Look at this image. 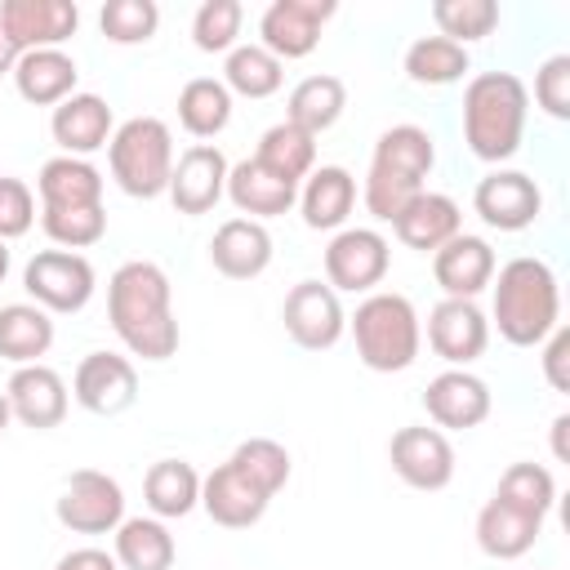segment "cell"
<instances>
[{"instance_id":"obj_7","label":"cell","mask_w":570,"mask_h":570,"mask_svg":"<svg viewBox=\"0 0 570 570\" xmlns=\"http://www.w3.org/2000/svg\"><path fill=\"white\" fill-rule=\"evenodd\" d=\"M392 267V245L374 227H343L325 245V285L334 294H374Z\"/></svg>"},{"instance_id":"obj_35","label":"cell","mask_w":570,"mask_h":570,"mask_svg":"<svg viewBox=\"0 0 570 570\" xmlns=\"http://www.w3.org/2000/svg\"><path fill=\"white\" fill-rule=\"evenodd\" d=\"M472 71V53L445 36H419L410 49H405V76L423 89H445V85H459L463 76Z\"/></svg>"},{"instance_id":"obj_12","label":"cell","mask_w":570,"mask_h":570,"mask_svg":"<svg viewBox=\"0 0 570 570\" xmlns=\"http://www.w3.org/2000/svg\"><path fill=\"white\" fill-rule=\"evenodd\" d=\"M428 347L450 370H468L490 347V316L476 307V298H441L428 312Z\"/></svg>"},{"instance_id":"obj_9","label":"cell","mask_w":570,"mask_h":570,"mask_svg":"<svg viewBox=\"0 0 570 570\" xmlns=\"http://www.w3.org/2000/svg\"><path fill=\"white\" fill-rule=\"evenodd\" d=\"M281 321H285V334L303 352H330L347 334V312H343L338 294L325 281H298L285 294Z\"/></svg>"},{"instance_id":"obj_10","label":"cell","mask_w":570,"mask_h":570,"mask_svg":"<svg viewBox=\"0 0 570 570\" xmlns=\"http://www.w3.org/2000/svg\"><path fill=\"white\" fill-rule=\"evenodd\" d=\"M334 0H272L258 18V45L281 62L307 58L321 45V27L334 18Z\"/></svg>"},{"instance_id":"obj_28","label":"cell","mask_w":570,"mask_h":570,"mask_svg":"<svg viewBox=\"0 0 570 570\" xmlns=\"http://www.w3.org/2000/svg\"><path fill=\"white\" fill-rule=\"evenodd\" d=\"M543 534V521L539 517H525L517 508H508L503 499H485L481 512H476V548L494 561H517L525 557Z\"/></svg>"},{"instance_id":"obj_19","label":"cell","mask_w":570,"mask_h":570,"mask_svg":"<svg viewBox=\"0 0 570 570\" xmlns=\"http://www.w3.org/2000/svg\"><path fill=\"white\" fill-rule=\"evenodd\" d=\"M267 503H272V494L258 490L232 459L218 463L209 476H200V508L223 530H249V525H258L263 512H267Z\"/></svg>"},{"instance_id":"obj_5","label":"cell","mask_w":570,"mask_h":570,"mask_svg":"<svg viewBox=\"0 0 570 570\" xmlns=\"http://www.w3.org/2000/svg\"><path fill=\"white\" fill-rule=\"evenodd\" d=\"M107 169L116 187L134 200H156L169 191L174 174V134L160 116H129L107 142Z\"/></svg>"},{"instance_id":"obj_47","label":"cell","mask_w":570,"mask_h":570,"mask_svg":"<svg viewBox=\"0 0 570 570\" xmlns=\"http://www.w3.org/2000/svg\"><path fill=\"white\" fill-rule=\"evenodd\" d=\"M53 570H120V566H116V557L107 548H71V552L58 557Z\"/></svg>"},{"instance_id":"obj_31","label":"cell","mask_w":570,"mask_h":570,"mask_svg":"<svg viewBox=\"0 0 570 570\" xmlns=\"http://www.w3.org/2000/svg\"><path fill=\"white\" fill-rule=\"evenodd\" d=\"M343 107H347V85H343L338 76L321 71V76H303V80L289 89V98H285V120L316 138V134H325V129L338 125Z\"/></svg>"},{"instance_id":"obj_15","label":"cell","mask_w":570,"mask_h":570,"mask_svg":"<svg viewBox=\"0 0 570 570\" xmlns=\"http://www.w3.org/2000/svg\"><path fill=\"white\" fill-rule=\"evenodd\" d=\"M423 410L436 428H450V432H468V428H481L494 410V396H490V383L472 370H441L436 379H428L423 387Z\"/></svg>"},{"instance_id":"obj_43","label":"cell","mask_w":570,"mask_h":570,"mask_svg":"<svg viewBox=\"0 0 570 570\" xmlns=\"http://www.w3.org/2000/svg\"><path fill=\"white\" fill-rule=\"evenodd\" d=\"M240 22H245L240 0H205L191 13V45L200 53H232L236 36H240Z\"/></svg>"},{"instance_id":"obj_8","label":"cell","mask_w":570,"mask_h":570,"mask_svg":"<svg viewBox=\"0 0 570 570\" xmlns=\"http://www.w3.org/2000/svg\"><path fill=\"white\" fill-rule=\"evenodd\" d=\"M53 517L71 534H111L125 521V490L98 468H76L53 503Z\"/></svg>"},{"instance_id":"obj_50","label":"cell","mask_w":570,"mask_h":570,"mask_svg":"<svg viewBox=\"0 0 570 570\" xmlns=\"http://www.w3.org/2000/svg\"><path fill=\"white\" fill-rule=\"evenodd\" d=\"M13 423V414H9V401H4V392H0V432Z\"/></svg>"},{"instance_id":"obj_16","label":"cell","mask_w":570,"mask_h":570,"mask_svg":"<svg viewBox=\"0 0 570 570\" xmlns=\"http://www.w3.org/2000/svg\"><path fill=\"white\" fill-rule=\"evenodd\" d=\"M227 156L214 147V142H191L178 160H174V174H169V200L178 214L196 218V214H209L223 196H227Z\"/></svg>"},{"instance_id":"obj_20","label":"cell","mask_w":570,"mask_h":570,"mask_svg":"<svg viewBox=\"0 0 570 570\" xmlns=\"http://www.w3.org/2000/svg\"><path fill=\"white\" fill-rule=\"evenodd\" d=\"M49 134L53 142L62 147V156H80L89 160L94 151H102L116 134V116H111V102L102 94H71L53 107L49 116Z\"/></svg>"},{"instance_id":"obj_39","label":"cell","mask_w":570,"mask_h":570,"mask_svg":"<svg viewBox=\"0 0 570 570\" xmlns=\"http://www.w3.org/2000/svg\"><path fill=\"white\" fill-rule=\"evenodd\" d=\"M432 22L441 27L436 36H445V40L468 49L472 40H485L499 27V4L494 0H436L432 4Z\"/></svg>"},{"instance_id":"obj_46","label":"cell","mask_w":570,"mask_h":570,"mask_svg":"<svg viewBox=\"0 0 570 570\" xmlns=\"http://www.w3.org/2000/svg\"><path fill=\"white\" fill-rule=\"evenodd\" d=\"M539 347H543V379L552 383V392H570V370H566V361H570V330L557 325Z\"/></svg>"},{"instance_id":"obj_40","label":"cell","mask_w":570,"mask_h":570,"mask_svg":"<svg viewBox=\"0 0 570 570\" xmlns=\"http://www.w3.org/2000/svg\"><path fill=\"white\" fill-rule=\"evenodd\" d=\"M232 463H236L258 490H267L272 499L285 490V481H289V472H294L289 450H285L281 441H272V436H249V441H240V445L232 450Z\"/></svg>"},{"instance_id":"obj_2","label":"cell","mask_w":570,"mask_h":570,"mask_svg":"<svg viewBox=\"0 0 570 570\" xmlns=\"http://www.w3.org/2000/svg\"><path fill=\"white\" fill-rule=\"evenodd\" d=\"M490 289H494L490 321L499 325L503 343L539 347L561 325V285L543 258H534V254L508 258L503 267H494Z\"/></svg>"},{"instance_id":"obj_29","label":"cell","mask_w":570,"mask_h":570,"mask_svg":"<svg viewBox=\"0 0 570 570\" xmlns=\"http://www.w3.org/2000/svg\"><path fill=\"white\" fill-rule=\"evenodd\" d=\"M436 165V142L423 125H392L379 134L374 142V156H370V169H383V174H396L405 183H419L432 174Z\"/></svg>"},{"instance_id":"obj_48","label":"cell","mask_w":570,"mask_h":570,"mask_svg":"<svg viewBox=\"0 0 570 570\" xmlns=\"http://www.w3.org/2000/svg\"><path fill=\"white\" fill-rule=\"evenodd\" d=\"M18 58H22V49L9 40V31H4V22H0V76H13Z\"/></svg>"},{"instance_id":"obj_25","label":"cell","mask_w":570,"mask_h":570,"mask_svg":"<svg viewBox=\"0 0 570 570\" xmlns=\"http://www.w3.org/2000/svg\"><path fill=\"white\" fill-rule=\"evenodd\" d=\"M227 200L240 209V218L263 223V218L289 214L298 205V187L285 183V178H276L272 169H263L254 156H245V160H236L227 169Z\"/></svg>"},{"instance_id":"obj_17","label":"cell","mask_w":570,"mask_h":570,"mask_svg":"<svg viewBox=\"0 0 570 570\" xmlns=\"http://www.w3.org/2000/svg\"><path fill=\"white\" fill-rule=\"evenodd\" d=\"M4 401H9V414L22 423V428H36V432H49L67 419V383L53 365L36 361V365H18L4 383Z\"/></svg>"},{"instance_id":"obj_27","label":"cell","mask_w":570,"mask_h":570,"mask_svg":"<svg viewBox=\"0 0 570 570\" xmlns=\"http://www.w3.org/2000/svg\"><path fill=\"white\" fill-rule=\"evenodd\" d=\"M40 209H80V205H102V174L94 160L80 156H49L36 174Z\"/></svg>"},{"instance_id":"obj_30","label":"cell","mask_w":570,"mask_h":570,"mask_svg":"<svg viewBox=\"0 0 570 570\" xmlns=\"http://www.w3.org/2000/svg\"><path fill=\"white\" fill-rule=\"evenodd\" d=\"M142 499H147L151 517L178 521L200 508V472L187 459H156L142 476Z\"/></svg>"},{"instance_id":"obj_14","label":"cell","mask_w":570,"mask_h":570,"mask_svg":"<svg viewBox=\"0 0 570 570\" xmlns=\"http://www.w3.org/2000/svg\"><path fill=\"white\" fill-rule=\"evenodd\" d=\"M387 459L410 490H445L454 481V445L441 428H428V423L401 428L387 441Z\"/></svg>"},{"instance_id":"obj_49","label":"cell","mask_w":570,"mask_h":570,"mask_svg":"<svg viewBox=\"0 0 570 570\" xmlns=\"http://www.w3.org/2000/svg\"><path fill=\"white\" fill-rule=\"evenodd\" d=\"M566 428H570V414H557V419H552V454H557V463L570 459V454H566Z\"/></svg>"},{"instance_id":"obj_4","label":"cell","mask_w":570,"mask_h":570,"mask_svg":"<svg viewBox=\"0 0 570 570\" xmlns=\"http://www.w3.org/2000/svg\"><path fill=\"white\" fill-rule=\"evenodd\" d=\"M347 334L356 343V356L374 374H401L419 361L423 347V321L414 303L396 289H374L356 303L347 316Z\"/></svg>"},{"instance_id":"obj_21","label":"cell","mask_w":570,"mask_h":570,"mask_svg":"<svg viewBox=\"0 0 570 570\" xmlns=\"http://www.w3.org/2000/svg\"><path fill=\"white\" fill-rule=\"evenodd\" d=\"M392 232L405 249H419V254H436L445 240H454L463 232V209L454 196L445 191H419L396 218H392Z\"/></svg>"},{"instance_id":"obj_42","label":"cell","mask_w":570,"mask_h":570,"mask_svg":"<svg viewBox=\"0 0 570 570\" xmlns=\"http://www.w3.org/2000/svg\"><path fill=\"white\" fill-rule=\"evenodd\" d=\"M98 27L111 45H147L160 27V4L156 0H107L98 9Z\"/></svg>"},{"instance_id":"obj_23","label":"cell","mask_w":570,"mask_h":570,"mask_svg":"<svg viewBox=\"0 0 570 570\" xmlns=\"http://www.w3.org/2000/svg\"><path fill=\"white\" fill-rule=\"evenodd\" d=\"M494 267L499 263H494L490 240L472 236V232H459L454 240H445L432 254V276L445 289V298H476L494 281Z\"/></svg>"},{"instance_id":"obj_3","label":"cell","mask_w":570,"mask_h":570,"mask_svg":"<svg viewBox=\"0 0 570 570\" xmlns=\"http://www.w3.org/2000/svg\"><path fill=\"white\" fill-rule=\"evenodd\" d=\"M530 89L512 71H476L463 89V142L476 160L503 165L521 151Z\"/></svg>"},{"instance_id":"obj_38","label":"cell","mask_w":570,"mask_h":570,"mask_svg":"<svg viewBox=\"0 0 570 570\" xmlns=\"http://www.w3.org/2000/svg\"><path fill=\"white\" fill-rule=\"evenodd\" d=\"M494 499H503L508 508L543 521L557 508V476L543 463H508L499 485H494Z\"/></svg>"},{"instance_id":"obj_13","label":"cell","mask_w":570,"mask_h":570,"mask_svg":"<svg viewBox=\"0 0 570 570\" xmlns=\"http://www.w3.org/2000/svg\"><path fill=\"white\" fill-rule=\"evenodd\" d=\"M71 396L80 410L111 419L138 401V370L120 352H89L71 374Z\"/></svg>"},{"instance_id":"obj_24","label":"cell","mask_w":570,"mask_h":570,"mask_svg":"<svg viewBox=\"0 0 570 570\" xmlns=\"http://www.w3.org/2000/svg\"><path fill=\"white\" fill-rule=\"evenodd\" d=\"M356 209V178L343 165H316L298 183V214L312 232H343Z\"/></svg>"},{"instance_id":"obj_51","label":"cell","mask_w":570,"mask_h":570,"mask_svg":"<svg viewBox=\"0 0 570 570\" xmlns=\"http://www.w3.org/2000/svg\"><path fill=\"white\" fill-rule=\"evenodd\" d=\"M9 263H13V258H9V245H4V240H0V281H4V276H9Z\"/></svg>"},{"instance_id":"obj_22","label":"cell","mask_w":570,"mask_h":570,"mask_svg":"<svg viewBox=\"0 0 570 570\" xmlns=\"http://www.w3.org/2000/svg\"><path fill=\"white\" fill-rule=\"evenodd\" d=\"M209 263L227 281H254L272 267V232L254 218H227L209 236Z\"/></svg>"},{"instance_id":"obj_41","label":"cell","mask_w":570,"mask_h":570,"mask_svg":"<svg viewBox=\"0 0 570 570\" xmlns=\"http://www.w3.org/2000/svg\"><path fill=\"white\" fill-rule=\"evenodd\" d=\"M40 227L58 249H89L107 236V209L102 205H80V209H40Z\"/></svg>"},{"instance_id":"obj_1","label":"cell","mask_w":570,"mask_h":570,"mask_svg":"<svg viewBox=\"0 0 570 570\" xmlns=\"http://www.w3.org/2000/svg\"><path fill=\"white\" fill-rule=\"evenodd\" d=\"M107 321L129 356L169 361L178 352V321H174V289L160 263L129 258L107 281Z\"/></svg>"},{"instance_id":"obj_37","label":"cell","mask_w":570,"mask_h":570,"mask_svg":"<svg viewBox=\"0 0 570 570\" xmlns=\"http://www.w3.org/2000/svg\"><path fill=\"white\" fill-rule=\"evenodd\" d=\"M223 85L240 98H272L285 85V62L272 58L263 45H236L223 62Z\"/></svg>"},{"instance_id":"obj_6","label":"cell","mask_w":570,"mask_h":570,"mask_svg":"<svg viewBox=\"0 0 570 570\" xmlns=\"http://www.w3.org/2000/svg\"><path fill=\"white\" fill-rule=\"evenodd\" d=\"M22 289L49 316H71V312H85L89 307V298L98 289V276H94V263L85 254L40 249L22 267Z\"/></svg>"},{"instance_id":"obj_18","label":"cell","mask_w":570,"mask_h":570,"mask_svg":"<svg viewBox=\"0 0 570 570\" xmlns=\"http://www.w3.org/2000/svg\"><path fill=\"white\" fill-rule=\"evenodd\" d=\"M0 22L22 53L62 49L80 27V9H76V0H4Z\"/></svg>"},{"instance_id":"obj_44","label":"cell","mask_w":570,"mask_h":570,"mask_svg":"<svg viewBox=\"0 0 570 570\" xmlns=\"http://www.w3.org/2000/svg\"><path fill=\"white\" fill-rule=\"evenodd\" d=\"M534 102L552 120H570V53H552L534 71Z\"/></svg>"},{"instance_id":"obj_26","label":"cell","mask_w":570,"mask_h":570,"mask_svg":"<svg viewBox=\"0 0 570 570\" xmlns=\"http://www.w3.org/2000/svg\"><path fill=\"white\" fill-rule=\"evenodd\" d=\"M76 80H80V67L67 49H31L13 67V89L31 107H58L62 98L76 94Z\"/></svg>"},{"instance_id":"obj_32","label":"cell","mask_w":570,"mask_h":570,"mask_svg":"<svg viewBox=\"0 0 570 570\" xmlns=\"http://www.w3.org/2000/svg\"><path fill=\"white\" fill-rule=\"evenodd\" d=\"M116 566L120 570H169L178 548H174V534L160 517H125L116 530Z\"/></svg>"},{"instance_id":"obj_36","label":"cell","mask_w":570,"mask_h":570,"mask_svg":"<svg viewBox=\"0 0 570 570\" xmlns=\"http://www.w3.org/2000/svg\"><path fill=\"white\" fill-rule=\"evenodd\" d=\"M254 160H258L263 169H272L276 178H285V183L298 187V183L316 169V138L303 134V129L289 125V120H276L272 129H263Z\"/></svg>"},{"instance_id":"obj_45","label":"cell","mask_w":570,"mask_h":570,"mask_svg":"<svg viewBox=\"0 0 570 570\" xmlns=\"http://www.w3.org/2000/svg\"><path fill=\"white\" fill-rule=\"evenodd\" d=\"M31 223H36V191L22 178L0 174V240L9 245L18 236H27Z\"/></svg>"},{"instance_id":"obj_34","label":"cell","mask_w":570,"mask_h":570,"mask_svg":"<svg viewBox=\"0 0 570 570\" xmlns=\"http://www.w3.org/2000/svg\"><path fill=\"white\" fill-rule=\"evenodd\" d=\"M178 125L191 134V138H218L227 125H232V94L223 80L214 76H191L183 89H178Z\"/></svg>"},{"instance_id":"obj_11","label":"cell","mask_w":570,"mask_h":570,"mask_svg":"<svg viewBox=\"0 0 570 570\" xmlns=\"http://www.w3.org/2000/svg\"><path fill=\"white\" fill-rule=\"evenodd\" d=\"M472 209L494 232H525L543 214V191L521 169H490L472 191Z\"/></svg>"},{"instance_id":"obj_33","label":"cell","mask_w":570,"mask_h":570,"mask_svg":"<svg viewBox=\"0 0 570 570\" xmlns=\"http://www.w3.org/2000/svg\"><path fill=\"white\" fill-rule=\"evenodd\" d=\"M53 347V316L36 303H4L0 307V356L18 365H36Z\"/></svg>"}]
</instances>
